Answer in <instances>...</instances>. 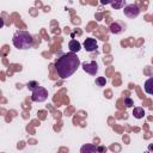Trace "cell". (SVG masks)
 <instances>
[{
	"instance_id": "cell-1",
	"label": "cell",
	"mask_w": 153,
	"mask_h": 153,
	"mask_svg": "<svg viewBox=\"0 0 153 153\" xmlns=\"http://www.w3.org/2000/svg\"><path fill=\"white\" fill-rule=\"evenodd\" d=\"M80 66V60L76 56V53H66L62 54L55 61V69L61 79H67L73 75Z\"/></svg>"
},
{
	"instance_id": "cell-2",
	"label": "cell",
	"mask_w": 153,
	"mask_h": 153,
	"mask_svg": "<svg viewBox=\"0 0 153 153\" xmlns=\"http://www.w3.org/2000/svg\"><path fill=\"white\" fill-rule=\"evenodd\" d=\"M12 42H13V45L17 49L24 50V49H29V48L32 47L33 38H32V36L29 31L18 30V31L14 32V35L12 37Z\"/></svg>"
},
{
	"instance_id": "cell-3",
	"label": "cell",
	"mask_w": 153,
	"mask_h": 153,
	"mask_svg": "<svg viewBox=\"0 0 153 153\" xmlns=\"http://www.w3.org/2000/svg\"><path fill=\"white\" fill-rule=\"evenodd\" d=\"M48 98V91L42 87V86H37L33 91H32V96H31V99L32 102H36V103H42L44 100H47Z\"/></svg>"
},
{
	"instance_id": "cell-4",
	"label": "cell",
	"mask_w": 153,
	"mask_h": 153,
	"mask_svg": "<svg viewBox=\"0 0 153 153\" xmlns=\"http://www.w3.org/2000/svg\"><path fill=\"white\" fill-rule=\"evenodd\" d=\"M123 13H124L126 17H128L130 19H134V18H136L140 14V8L135 4H129V5H126L124 6Z\"/></svg>"
},
{
	"instance_id": "cell-5",
	"label": "cell",
	"mask_w": 153,
	"mask_h": 153,
	"mask_svg": "<svg viewBox=\"0 0 153 153\" xmlns=\"http://www.w3.org/2000/svg\"><path fill=\"white\" fill-rule=\"evenodd\" d=\"M82 69L91 74V75H96L98 72V63L96 61H90V62H84L82 63Z\"/></svg>"
},
{
	"instance_id": "cell-6",
	"label": "cell",
	"mask_w": 153,
	"mask_h": 153,
	"mask_svg": "<svg viewBox=\"0 0 153 153\" xmlns=\"http://www.w3.org/2000/svg\"><path fill=\"white\" fill-rule=\"evenodd\" d=\"M97 41L94 38H86L85 42H84V48L86 51H94L97 50Z\"/></svg>"
},
{
	"instance_id": "cell-7",
	"label": "cell",
	"mask_w": 153,
	"mask_h": 153,
	"mask_svg": "<svg viewBox=\"0 0 153 153\" xmlns=\"http://www.w3.org/2000/svg\"><path fill=\"white\" fill-rule=\"evenodd\" d=\"M124 27H126V25H123L122 23H120V22H114V23H111V25H110V32L111 33H115V35H118V33H121L123 30H124Z\"/></svg>"
},
{
	"instance_id": "cell-8",
	"label": "cell",
	"mask_w": 153,
	"mask_h": 153,
	"mask_svg": "<svg viewBox=\"0 0 153 153\" xmlns=\"http://www.w3.org/2000/svg\"><path fill=\"white\" fill-rule=\"evenodd\" d=\"M68 48H69V51H72V53H78V51L81 49V45H80V43H79L76 39H72V41H69V43H68Z\"/></svg>"
},
{
	"instance_id": "cell-9",
	"label": "cell",
	"mask_w": 153,
	"mask_h": 153,
	"mask_svg": "<svg viewBox=\"0 0 153 153\" xmlns=\"http://www.w3.org/2000/svg\"><path fill=\"white\" fill-rule=\"evenodd\" d=\"M143 87H145L146 93H148V94H153V78L147 79V80L145 81Z\"/></svg>"
},
{
	"instance_id": "cell-10",
	"label": "cell",
	"mask_w": 153,
	"mask_h": 153,
	"mask_svg": "<svg viewBox=\"0 0 153 153\" xmlns=\"http://www.w3.org/2000/svg\"><path fill=\"white\" fill-rule=\"evenodd\" d=\"M133 116H134L135 118H137V120L142 118V117L145 116V110H143V108H141V106H135L134 110H133Z\"/></svg>"
},
{
	"instance_id": "cell-11",
	"label": "cell",
	"mask_w": 153,
	"mask_h": 153,
	"mask_svg": "<svg viewBox=\"0 0 153 153\" xmlns=\"http://www.w3.org/2000/svg\"><path fill=\"white\" fill-rule=\"evenodd\" d=\"M80 151H81V153H92V152H96L97 151V147L93 146V145H91V143H86V145H84L81 147Z\"/></svg>"
},
{
	"instance_id": "cell-12",
	"label": "cell",
	"mask_w": 153,
	"mask_h": 153,
	"mask_svg": "<svg viewBox=\"0 0 153 153\" xmlns=\"http://www.w3.org/2000/svg\"><path fill=\"white\" fill-rule=\"evenodd\" d=\"M124 2L126 0H111V6L114 10H120L124 7Z\"/></svg>"
},
{
	"instance_id": "cell-13",
	"label": "cell",
	"mask_w": 153,
	"mask_h": 153,
	"mask_svg": "<svg viewBox=\"0 0 153 153\" xmlns=\"http://www.w3.org/2000/svg\"><path fill=\"white\" fill-rule=\"evenodd\" d=\"M105 84H106V79L104 78V76H98V78H96V85L97 86H105Z\"/></svg>"
},
{
	"instance_id": "cell-14",
	"label": "cell",
	"mask_w": 153,
	"mask_h": 153,
	"mask_svg": "<svg viewBox=\"0 0 153 153\" xmlns=\"http://www.w3.org/2000/svg\"><path fill=\"white\" fill-rule=\"evenodd\" d=\"M37 86H38V82H37V81H29V82L26 84V87H27L30 91H33Z\"/></svg>"
},
{
	"instance_id": "cell-15",
	"label": "cell",
	"mask_w": 153,
	"mask_h": 153,
	"mask_svg": "<svg viewBox=\"0 0 153 153\" xmlns=\"http://www.w3.org/2000/svg\"><path fill=\"white\" fill-rule=\"evenodd\" d=\"M124 105H126L127 108H131V106L134 105V100H133L131 98H129V97H126V98H124Z\"/></svg>"
},
{
	"instance_id": "cell-16",
	"label": "cell",
	"mask_w": 153,
	"mask_h": 153,
	"mask_svg": "<svg viewBox=\"0 0 153 153\" xmlns=\"http://www.w3.org/2000/svg\"><path fill=\"white\" fill-rule=\"evenodd\" d=\"M100 4L102 5H108V4H111V0H100Z\"/></svg>"
},
{
	"instance_id": "cell-17",
	"label": "cell",
	"mask_w": 153,
	"mask_h": 153,
	"mask_svg": "<svg viewBox=\"0 0 153 153\" xmlns=\"http://www.w3.org/2000/svg\"><path fill=\"white\" fill-rule=\"evenodd\" d=\"M97 151H99V152H104V151H106V148H105V147H97Z\"/></svg>"
}]
</instances>
